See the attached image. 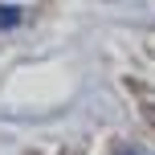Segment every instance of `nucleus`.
<instances>
[{"mask_svg": "<svg viewBox=\"0 0 155 155\" xmlns=\"http://www.w3.org/2000/svg\"><path fill=\"white\" fill-rule=\"evenodd\" d=\"M21 25V8L16 4H0V29H16Z\"/></svg>", "mask_w": 155, "mask_h": 155, "instance_id": "obj_1", "label": "nucleus"}, {"mask_svg": "<svg viewBox=\"0 0 155 155\" xmlns=\"http://www.w3.org/2000/svg\"><path fill=\"white\" fill-rule=\"evenodd\" d=\"M127 155H131V151H127Z\"/></svg>", "mask_w": 155, "mask_h": 155, "instance_id": "obj_2", "label": "nucleus"}]
</instances>
